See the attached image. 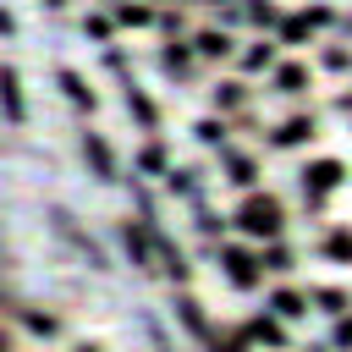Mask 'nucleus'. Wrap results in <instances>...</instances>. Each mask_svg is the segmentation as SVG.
Segmentation results:
<instances>
[{"label": "nucleus", "mask_w": 352, "mask_h": 352, "mask_svg": "<svg viewBox=\"0 0 352 352\" xmlns=\"http://www.w3.org/2000/svg\"><path fill=\"white\" fill-rule=\"evenodd\" d=\"M138 170H154V176H165V170H170V165H165V148H160V143H148V148L138 154Z\"/></svg>", "instance_id": "nucleus-26"}, {"label": "nucleus", "mask_w": 352, "mask_h": 352, "mask_svg": "<svg viewBox=\"0 0 352 352\" xmlns=\"http://www.w3.org/2000/svg\"><path fill=\"white\" fill-rule=\"evenodd\" d=\"M121 248L132 253L138 270H160V242H154V220H121Z\"/></svg>", "instance_id": "nucleus-3"}, {"label": "nucleus", "mask_w": 352, "mask_h": 352, "mask_svg": "<svg viewBox=\"0 0 352 352\" xmlns=\"http://www.w3.org/2000/svg\"><path fill=\"white\" fill-rule=\"evenodd\" d=\"M176 314H182V324H187V330H192V336H209V319H204V308H198V302H192V297H187V292H182V297H176Z\"/></svg>", "instance_id": "nucleus-20"}, {"label": "nucleus", "mask_w": 352, "mask_h": 352, "mask_svg": "<svg viewBox=\"0 0 352 352\" xmlns=\"http://www.w3.org/2000/svg\"><path fill=\"white\" fill-rule=\"evenodd\" d=\"M126 110H132V116H138V121H143L148 132L160 126V110H154V99H148L143 88H126Z\"/></svg>", "instance_id": "nucleus-18"}, {"label": "nucleus", "mask_w": 352, "mask_h": 352, "mask_svg": "<svg viewBox=\"0 0 352 352\" xmlns=\"http://www.w3.org/2000/svg\"><path fill=\"white\" fill-rule=\"evenodd\" d=\"M220 264H226V280H231L236 292H258V286H264V258H258V253H248V248H236V242H220Z\"/></svg>", "instance_id": "nucleus-2"}, {"label": "nucleus", "mask_w": 352, "mask_h": 352, "mask_svg": "<svg viewBox=\"0 0 352 352\" xmlns=\"http://www.w3.org/2000/svg\"><path fill=\"white\" fill-rule=\"evenodd\" d=\"M55 231H60V236H66V242L94 264V270H110V264H104V253H99V242H94V236H82V231L72 226V214H66V209H55Z\"/></svg>", "instance_id": "nucleus-6"}, {"label": "nucleus", "mask_w": 352, "mask_h": 352, "mask_svg": "<svg viewBox=\"0 0 352 352\" xmlns=\"http://www.w3.org/2000/svg\"><path fill=\"white\" fill-rule=\"evenodd\" d=\"M82 160L94 165L99 182H116V154H110V143H104L99 132H82Z\"/></svg>", "instance_id": "nucleus-8"}, {"label": "nucleus", "mask_w": 352, "mask_h": 352, "mask_svg": "<svg viewBox=\"0 0 352 352\" xmlns=\"http://www.w3.org/2000/svg\"><path fill=\"white\" fill-rule=\"evenodd\" d=\"M242 336H248V346H286L280 314H275V319H270V314H253V319H242Z\"/></svg>", "instance_id": "nucleus-7"}, {"label": "nucleus", "mask_w": 352, "mask_h": 352, "mask_svg": "<svg viewBox=\"0 0 352 352\" xmlns=\"http://www.w3.org/2000/svg\"><path fill=\"white\" fill-rule=\"evenodd\" d=\"M198 231H204V236H220V231H226V220H220L214 209H198Z\"/></svg>", "instance_id": "nucleus-28"}, {"label": "nucleus", "mask_w": 352, "mask_h": 352, "mask_svg": "<svg viewBox=\"0 0 352 352\" xmlns=\"http://www.w3.org/2000/svg\"><path fill=\"white\" fill-rule=\"evenodd\" d=\"M336 346H352V314H336V330H330Z\"/></svg>", "instance_id": "nucleus-30"}, {"label": "nucleus", "mask_w": 352, "mask_h": 352, "mask_svg": "<svg viewBox=\"0 0 352 352\" xmlns=\"http://www.w3.org/2000/svg\"><path fill=\"white\" fill-rule=\"evenodd\" d=\"M198 182H204V170H192V165H170V170H165V187H170L176 198H192Z\"/></svg>", "instance_id": "nucleus-15"}, {"label": "nucleus", "mask_w": 352, "mask_h": 352, "mask_svg": "<svg viewBox=\"0 0 352 352\" xmlns=\"http://www.w3.org/2000/svg\"><path fill=\"white\" fill-rule=\"evenodd\" d=\"M82 28H88V33H94V38H110V22H104V16H88V22H82Z\"/></svg>", "instance_id": "nucleus-32"}, {"label": "nucleus", "mask_w": 352, "mask_h": 352, "mask_svg": "<svg viewBox=\"0 0 352 352\" xmlns=\"http://www.w3.org/2000/svg\"><path fill=\"white\" fill-rule=\"evenodd\" d=\"M341 182H346V165H341V160H314V165L302 170V198H308V209H319L324 192H336Z\"/></svg>", "instance_id": "nucleus-4"}, {"label": "nucleus", "mask_w": 352, "mask_h": 352, "mask_svg": "<svg viewBox=\"0 0 352 352\" xmlns=\"http://www.w3.org/2000/svg\"><path fill=\"white\" fill-rule=\"evenodd\" d=\"M236 226H242L248 236L275 242V236L286 231V204H280L275 192H248V198H242V209H236Z\"/></svg>", "instance_id": "nucleus-1"}, {"label": "nucleus", "mask_w": 352, "mask_h": 352, "mask_svg": "<svg viewBox=\"0 0 352 352\" xmlns=\"http://www.w3.org/2000/svg\"><path fill=\"white\" fill-rule=\"evenodd\" d=\"M192 132H198V143H209V148H226V116H204Z\"/></svg>", "instance_id": "nucleus-21"}, {"label": "nucleus", "mask_w": 352, "mask_h": 352, "mask_svg": "<svg viewBox=\"0 0 352 352\" xmlns=\"http://www.w3.org/2000/svg\"><path fill=\"white\" fill-rule=\"evenodd\" d=\"M258 258H264V270H275V275L297 270V258H292V248H286V242H270V248H258Z\"/></svg>", "instance_id": "nucleus-19"}, {"label": "nucleus", "mask_w": 352, "mask_h": 352, "mask_svg": "<svg viewBox=\"0 0 352 352\" xmlns=\"http://www.w3.org/2000/svg\"><path fill=\"white\" fill-rule=\"evenodd\" d=\"M0 104H6V121H16V126H22L28 104H22V82H16V72H11V66H0Z\"/></svg>", "instance_id": "nucleus-9"}, {"label": "nucleus", "mask_w": 352, "mask_h": 352, "mask_svg": "<svg viewBox=\"0 0 352 352\" xmlns=\"http://www.w3.org/2000/svg\"><path fill=\"white\" fill-rule=\"evenodd\" d=\"M302 88H308V66H297V60L275 66V94H302Z\"/></svg>", "instance_id": "nucleus-16"}, {"label": "nucleus", "mask_w": 352, "mask_h": 352, "mask_svg": "<svg viewBox=\"0 0 352 352\" xmlns=\"http://www.w3.org/2000/svg\"><path fill=\"white\" fill-rule=\"evenodd\" d=\"M28 330H38V336H55L60 324H55V314H28Z\"/></svg>", "instance_id": "nucleus-31"}, {"label": "nucleus", "mask_w": 352, "mask_h": 352, "mask_svg": "<svg viewBox=\"0 0 352 352\" xmlns=\"http://www.w3.org/2000/svg\"><path fill=\"white\" fill-rule=\"evenodd\" d=\"M116 22H121V28H148V22H154V11H148V6L121 0V6H116Z\"/></svg>", "instance_id": "nucleus-22"}, {"label": "nucleus", "mask_w": 352, "mask_h": 352, "mask_svg": "<svg viewBox=\"0 0 352 352\" xmlns=\"http://www.w3.org/2000/svg\"><path fill=\"white\" fill-rule=\"evenodd\" d=\"M209 99H214V110H220V116H226V110H242V104H248V82L226 77V82H214V88H209Z\"/></svg>", "instance_id": "nucleus-11"}, {"label": "nucleus", "mask_w": 352, "mask_h": 352, "mask_svg": "<svg viewBox=\"0 0 352 352\" xmlns=\"http://www.w3.org/2000/svg\"><path fill=\"white\" fill-rule=\"evenodd\" d=\"M220 154H226V170H231L226 182H231V187H253V182H258V165H253L248 154H231V148H220Z\"/></svg>", "instance_id": "nucleus-14"}, {"label": "nucleus", "mask_w": 352, "mask_h": 352, "mask_svg": "<svg viewBox=\"0 0 352 352\" xmlns=\"http://www.w3.org/2000/svg\"><path fill=\"white\" fill-rule=\"evenodd\" d=\"M314 138H319V116H292V121H280L270 132V148H302Z\"/></svg>", "instance_id": "nucleus-5"}, {"label": "nucleus", "mask_w": 352, "mask_h": 352, "mask_svg": "<svg viewBox=\"0 0 352 352\" xmlns=\"http://www.w3.org/2000/svg\"><path fill=\"white\" fill-rule=\"evenodd\" d=\"M242 66H248V72H270V66H275V44H270V38H258V44L242 55Z\"/></svg>", "instance_id": "nucleus-23"}, {"label": "nucleus", "mask_w": 352, "mask_h": 352, "mask_svg": "<svg viewBox=\"0 0 352 352\" xmlns=\"http://www.w3.org/2000/svg\"><path fill=\"white\" fill-rule=\"evenodd\" d=\"M324 66H330V72H346V66H352V50H346V44H330V50H324Z\"/></svg>", "instance_id": "nucleus-27"}, {"label": "nucleus", "mask_w": 352, "mask_h": 352, "mask_svg": "<svg viewBox=\"0 0 352 352\" xmlns=\"http://www.w3.org/2000/svg\"><path fill=\"white\" fill-rule=\"evenodd\" d=\"M248 16H253L258 28H275V6H270V0H253V6H248Z\"/></svg>", "instance_id": "nucleus-29"}, {"label": "nucleus", "mask_w": 352, "mask_h": 352, "mask_svg": "<svg viewBox=\"0 0 352 352\" xmlns=\"http://www.w3.org/2000/svg\"><path fill=\"white\" fill-rule=\"evenodd\" d=\"M77 352H94V346H77Z\"/></svg>", "instance_id": "nucleus-34"}, {"label": "nucleus", "mask_w": 352, "mask_h": 352, "mask_svg": "<svg viewBox=\"0 0 352 352\" xmlns=\"http://www.w3.org/2000/svg\"><path fill=\"white\" fill-rule=\"evenodd\" d=\"M0 352H11V336H6V330H0Z\"/></svg>", "instance_id": "nucleus-33"}, {"label": "nucleus", "mask_w": 352, "mask_h": 352, "mask_svg": "<svg viewBox=\"0 0 352 352\" xmlns=\"http://www.w3.org/2000/svg\"><path fill=\"white\" fill-rule=\"evenodd\" d=\"M55 82L66 88V99H72L77 110H94V88H88V82H82V77H77L72 66H60V77H55Z\"/></svg>", "instance_id": "nucleus-13"}, {"label": "nucleus", "mask_w": 352, "mask_h": 352, "mask_svg": "<svg viewBox=\"0 0 352 352\" xmlns=\"http://www.w3.org/2000/svg\"><path fill=\"white\" fill-rule=\"evenodd\" d=\"M160 66H165L170 77H187V72H192V55H187L182 44H165V55H160Z\"/></svg>", "instance_id": "nucleus-24"}, {"label": "nucleus", "mask_w": 352, "mask_h": 352, "mask_svg": "<svg viewBox=\"0 0 352 352\" xmlns=\"http://www.w3.org/2000/svg\"><path fill=\"white\" fill-rule=\"evenodd\" d=\"M270 308H275L280 319H302V314H308V297H302V292H292V286H280V292L270 297Z\"/></svg>", "instance_id": "nucleus-17"}, {"label": "nucleus", "mask_w": 352, "mask_h": 352, "mask_svg": "<svg viewBox=\"0 0 352 352\" xmlns=\"http://www.w3.org/2000/svg\"><path fill=\"white\" fill-rule=\"evenodd\" d=\"M319 253L336 258V264H352V231H346V226H330V231L319 236Z\"/></svg>", "instance_id": "nucleus-12"}, {"label": "nucleus", "mask_w": 352, "mask_h": 352, "mask_svg": "<svg viewBox=\"0 0 352 352\" xmlns=\"http://www.w3.org/2000/svg\"><path fill=\"white\" fill-rule=\"evenodd\" d=\"M192 50H198L204 60H226V55H231V33H226V28H204V33L192 38Z\"/></svg>", "instance_id": "nucleus-10"}, {"label": "nucleus", "mask_w": 352, "mask_h": 352, "mask_svg": "<svg viewBox=\"0 0 352 352\" xmlns=\"http://www.w3.org/2000/svg\"><path fill=\"white\" fill-rule=\"evenodd\" d=\"M314 302H319L324 314H346V302H352V297H346L341 286H319V292H314Z\"/></svg>", "instance_id": "nucleus-25"}]
</instances>
